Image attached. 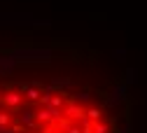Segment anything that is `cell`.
Returning a JSON list of instances; mask_svg holds the SVG:
<instances>
[{"label": "cell", "instance_id": "cell-1", "mask_svg": "<svg viewBox=\"0 0 147 133\" xmlns=\"http://www.w3.org/2000/svg\"><path fill=\"white\" fill-rule=\"evenodd\" d=\"M0 105L14 115V112H19V110L26 105V103H24V93H21L19 89H7V91L0 93Z\"/></svg>", "mask_w": 147, "mask_h": 133}, {"label": "cell", "instance_id": "cell-2", "mask_svg": "<svg viewBox=\"0 0 147 133\" xmlns=\"http://www.w3.org/2000/svg\"><path fill=\"white\" fill-rule=\"evenodd\" d=\"M63 117H65V119H70V122H82V119L86 117V107H84V105H80L77 101L68 98V101H65V105H63Z\"/></svg>", "mask_w": 147, "mask_h": 133}, {"label": "cell", "instance_id": "cell-3", "mask_svg": "<svg viewBox=\"0 0 147 133\" xmlns=\"http://www.w3.org/2000/svg\"><path fill=\"white\" fill-rule=\"evenodd\" d=\"M42 84L40 82H33V84H21L19 86V91L24 93V103H28V105H35L40 101V96H42Z\"/></svg>", "mask_w": 147, "mask_h": 133}, {"label": "cell", "instance_id": "cell-4", "mask_svg": "<svg viewBox=\"0 0 147 133\" xmlns=\"http://www.w3.org/2000/svg\"><path fill=\"white\" fill-rule=\"evenodd\" d=\"M35 122L40 124V128H42V126H47V124H51V122H54L51 107H47V105H40V110H35Z\"/></svg>", "mask_w": 147, "mask_h": 133}, {"label": "cell", "instance_id": "cell-5", "mask_svg": "<svg viewBox=\"0 0 147 133\" xmlns=\"http://www.w3.org/2000/svg\"><path fill=\"white\" fill-rule=\"evenodd\" d=\"M19 122L26 126V128H33V131H40V124L35 122V112L33 110H19Z\"/></svg>", "mask_w": 147, "mask_h": 133}, {"label": "cell", "instance_id": "cell-6", "mask_svg": "<svg viewBox=\"0 0 147 133\" xmlns=\"http://www.w3.org/2000/svg\"><path fill=\"white\" fill-rule=\"evenodd\" d=\"M89 133H112V126L105 119H98V122H91V131Z\"/></svg>", "mask_w": 147, "mask_h": 133}, {"label": "cell", "instance_id": "cell-7", "mask_svg": "<svg viewBox=\"0 0 147 133\" xmlns=\"http://www.w3.org/2000/svg\"><path fill=\"white\" fill-rule=\"evenodd\" d=\"M65 93H56L54 91L51 93V98H49V103H47V107H56V110H63V105H65Z\"/></svg>", "mask_w": 147, "mask_h": 133}, {"label": "cell", "instance_id": "cell-8", "mask_svg": "<svg viewBox=\"0 0 147 133\" xmlns=\"http://www.w3.org/2000/svg\"><path fill=\"white\" fill-rule=\"evenodd\" d=\"M103 115H105V112H103V107H86V119L89 122H98V119H103Z\"/></svg>", "mask_w": 147, "mask_h": 133}, {"label": "cell", "instance_id": "cell-9", "mask_svg": "<svg viewBox=\"0 0 147 133\" xmlns=\"http://www.w3.org/2000/svg\"><path fill=\"white\" fill-rule=\"evenodd\" d=\"M12 122H14V115H12L9 110L3 107V110H0V126H9Z\"/></svg>", "mask_w": 147, "mask_h": 133}, {"label": "cell", "instance_id": "cell-10", "mask_svg": "<svg viewBox=\"0 0 147 133\" xmlns=\"http://www.w3.org/2000/svg\"><path fill=\"white\" fill-rule=\"evenodd\" d=\"M63 133H82V126H80V122H70L68 126H65V131Z\"/></svg>", "mask_w": 147, "mask_h": 133}, {"label": "cell", "instance_id": "cell-11", "mask_svg": "<svg viewBox=\"0 0 147 133\" xmlns=\"http://www.w3.org/2000/svg\"><path fill=\"white\" fill-rule=\"evenodd\" d=\"M40 133H59V131L54 128L51 124H47V126H42V128H40Z\"/></svg>", "mask_w": 147, "mask_h": 133}, {"label": "cell", "instance_id": "cell-12", "mask_svg": "<svg viewBox=\"0 0 147 133\" xmlns=\"http://www.w3.org/2000/svg\"><path fill=\"white\" fill-rule=\"evenodd\" d=\"M0 133H14L12 126H0Z\"/></svg>", "mask_w": 147, "mask_h": 133}, {"label": "cell", "instance_id": "cell-13", "mask_svg": "<svg viewBox=\"0 0 147 133\" xmlns=\"http://www.w3.org/2000/svg\"><path fill=\"white\" fill-rule=\"evenodd\" d=\"M24 133H40V131H33V128H26Z\"/></svg>", "mask_w": 147, "mask_h": 133}]
</instances>
